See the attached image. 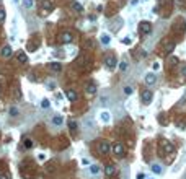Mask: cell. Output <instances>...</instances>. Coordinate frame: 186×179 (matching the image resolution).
<instances>
[{
  "label": "cell",
  "mask_w": 186,
  "mask_h": 179,
  "mask_svg": "<svg viewBox=\"0 0 186 179\" xmlns=\"http://www.w3.org/2000/svg\"><path fill=\"white\" fill-rule=\"evenodd\" d=\"M183 163H184V158H181V161H180V163H178V164H176V166L173 168V173L180 171V169H181V164H183Z\"/></svg>",
  "instance_id": "obj_29"
},
{
  "label": "cell",
  "mask_w": 186,
  "mask_h": 179,
  "mask_svg": "<svg viewBox=\"0 0 186 179\" xmlns=\"http://www.w3.org/2000/svg\"><path fill=\"white\" fill-rule=\"evenodd\" d=\"M105 64H106V67H108V69H116V67H118V62H116V59H114L113 55L105 57Z\"/></svg>",
  "instance_id": "obj_4"
},
{
  "label": "cell",
  "mask_w": 186,
  "mask_h": 179,
  "mask_svg": "<svg viewBox=\"0 0 186 179\" xmlns=\"http://www.w3.org/2000/svg\"><path fill=\"white\" fill-rule=\"evenodd\" d=\"M93 46H95V41H91V39H90V41H87V42H85V47H90V49H91Z\"/></svg>",
  "instance_id": "obj_33"
},
{
  "label": "cell",
  "mask_w": 186,
  "mask_h": 179,
  "mask_svg": "<svg viewBox=\"0 0 186 179\" xmlns=\"http://www.w3.org/2000/svg\"><path fill=\"white\" fill-rule=\"evenodd\" d=\"M16 59H18L20 62H28V55H26L23 51H20L18 54H16Z\"/></svg>",
  "instance_id": "obj_19"
},
{
  "label": "cell",
  "mask_w": 186,
  "mask_h": 179,
  "mask_svg": "<svg viewBox=\"0 0 186 179\" xmlns=\"http://www.w3.org/2000/svg\"><path fill=\"white\" fill-rule=\"evenodd\" d=\"M82 163H83V164H90V160H88V158H83Z\"/></svg>",
  "instance_id": "obj_37"
},
{
  "label": "cell",
  "mask_w": 186,
  "mask_h": 179,
  "mask_svg": "<svg viewBox=\"0 0 186 179\" xmlns=\"http://www.w3.org/2000/svg\"><path fill=\"white\" fill-rule=\"evenodd\" d=\"M100 41L103 42L105 46H108V44H109V41H111V38H109V34H106V33H103V34L100 36Z\"/></svg>",
  "instance_id": "obj_18"
},
{
  "label": "cell",
  "mask_w": 186,
  "mask_h": 179,
  "mask_svg": "<svg viewBox=\"0 0 186 179\" xmlns=\"http://www.w3.org/2000/svg\"><path fill=\"white\" fill-rule=\"evenodd\" d=\"M67 98H69V101H77L78 99V95H77V93H75L74 91V90H67Z\"/></svg>",
  "instance_id": "obj_13"
},
{
  "label": "cell",
  "mask_w": 186,
  "mask_h": 179,
  "mask_svg": "<svg viewBox=\"0 0 186 179\" xmlns=\"http://www.w3.org/2000/svg\"><path fill=\"white\" fill-rule=\"evenodd\" d=\"M152 171L155 173V174H160L163 169H162V164H158V163H153L152 164Z\"/></svg>",
  "instance_id": "obj_20"
},
{
  "label": "cell",
  "mask_w": 186,
  "mask_h": 179,
  "mask_svg": "<svg viewBox=\"0 0 186 179\" xmlns=\"http://www.w3.org/2000/svg\"><path fill=\"white\" fill-rule=\"evenodd\" d=\"M72 8H74L75 12H78V13H80V12H83V8H82V5H80L78 2H74V3H72Z\"/></svg>",
  "instance_id": "obj_25"
},
{
  "label": "cell",
  "mask_w": 186,
  "mask_h": 179,
  "mask_svg": "<svg viewBox=\"0 0 186 179\" xmlns=\"http://www.w3.org/2000/svg\"><path fill=\"white\" fill-rule=\"evenodd\" d=\"M181 73H183V77H186V65L181 67Z\"/></svg>",
  "instance_id": "obj_36"
},
{
  "label": "cell",
  "mask_w": 186,
  "mask_h": 179,
  "mask_svg": "<svg viewBox=\"0 0 186 179\" xmlns=\"http://www.w3.org/2000/svg\"><path fill=\"white\" fill-rule=\"evenodd\" d=\"M163 49H165V54H171V52H173V49H175V42L173 41H168Z\"/></svg>",
  "instance_id": "obj_14"
},
{
  "label": "cell",
  "mask_w": 186,
  "mask_h": 179,
  "mask_svg": "<svg viewBox=\"0 0 186 179\" xmlns=\"http://www.w3.org/2000/svg\"><path fill=\"white\" fill-rule=\"evenodd\" d=\"M72 39H74V36L72 33H69V31H64V33H60L59 34V41L62 44H69V42H72Z\"/></svg>",
  "instance_id": "obj_2"
},
{
  "label": "cell",
  "mask_w": 186,
  "mask_h": 179,
  "mask_svg": "<svg viewBox=\"0 0 186 179\" xmlns=\"http://www.w3.org/2000/svg\"><path fill=\"white\" fill-rule=\"evenodd\" d=\"M52 124H54L56 127H60V125L64 124V116H54V117H52Z\"/></svg>",
  "instance_id": "obj_11"
},
{
  "label": "cell",
  "mask_w": 186,
  "mask_h": 179,
  "mask_svg": "<svg viewBox=\"0 0 186 179\" xmlns=\"http://www.w3.org/2000/svg\"><path fill=\"white\" fill-rule=\"evenodd\" d=\"M8 114H10L12 117H16V116H18V109H16L15 106H12L10 109H8Z\"/></svg>",
  "instance_id": "obj_24"
},
{
  "label": "cell",
  "mask_w": 186,
  "mask_h": 179,
  "mask_svg": "<svg viewBox=\"0 0 186 179\" xmlns=\"http://www.w3.org/2000/svg\"><path fill=\"white\" fill-rule=\"evenodd\" d=\"M184 179H186V176H184Z\"/></svg>",
  "instance_id": "obj_43"
},
{
  "label": "cell",
  "mask_w": 186,
  "mask_h": 179,
  "mask_svg": "<svg viewBox=\"0 0 186 179\" xmlns=\"http://www.w3.org/2000/svg\"><path fill=\"white\" fill-rule=\"evenodd\" d=\"M162 147H163V150H165V153H173V151H175V147L171 145L170 142H167V140L162 143Z\"/></svg>",
  "instance_id": "obj_10"
},
{
  "label": "cell",
  "mask_w": 186,
  "mask_h": 179,
  "mask_svg": "<svg viewBox=\"0 0 186 179\" xmlns=\"http://www.w3.org/2000/svg\"><path fill=\"white\" fill-rule=\"evenodd\" d=\"M98 150H100V153L106 155V153H108L109 150H111V147H109V143H108V142H101V143H100V148H98Z\"/></svg>",
  "instance_id": "obj_9"
},
{
  "label": "cell",
  "mask_w": 186,
  "mask_h": 179,
  "mask_svg": "<svg viewBox=\"0 0 186 179\" xmlns=\"http://www.w3.org/2000/svg\"><path fill=\"white\" fill-rule=\"evenodd\" d=\"M41 7L44 8V10H47V12H52V10H54V3H52L51 0H43V2H41Z\"/></svg>",
  "instance_id": "obj_8"
},
{
  "label": "cell",
  "mask_w": 186,
  "mask_h": 179,
  "mask_svg": "<svg viewBox=\"0 0 186 179\" xmlns=\"http://www.w3.org/2000/svg\"><path fill=\"white\" fill-rule=\"evenodd\" d=\"M150 31H152V25H150L149 21H140L139 23V33L140 34L145 36V34H149Z\"/></svg>",
  "instance_id": "obj_1"
},
{
  "label": "cell",
  "mask_w": 186,
  "mask_h": 179,
  "mask_svg": "<svg viewBox=\"0 0 186 179\" xmlns=\"http://www.w3.org/2000/svg\"><path fill=\"white\" fill-rule=\"evenodd\" d=\"M0 179H10V176H2Z\"/></svg>",
  "instance_id": "obj_40"
},
{
  "label": "cell",
  "mask_w": 186,
  "mask_h": 179,
  "mask_svg": "<svg viewBox=\"0 0 186 179\" xmlns=\"http://www.w3.org/2000/svg\"><path fill=\"white\" fill-rule=\"evenodd\" d=\"M132 91H134V88H132L131 85L124 86V95H126V96H131V95H132Z\"/></svg>",
  "instance_id": "obj_23"
},
{
  "label": "cell",
  "mask_w": 186,
  "mask_h": 179,
  "mask_svg": "<svg viewBox=\"0 0 186 179\" xmlns=\"http://www.w3.org/2000/svg\"><path fill=\"white\" fill-rule=\"evenodd\" d=\"M121 42H122V44H127V46H129V44L132 42V39H131V38H124V39H121Z\"/></svg>",
  "instance_id": "obj_32"
},
{
  "label": "cell",
  "mask_w": 186,
  "mask_h": 179,
  "mask_svg": "<svg viewBox=\"0 0 186 179\" xmlns=\"http://www.w3.org/2000/svg\"><path fill=\"white\" fill-rule=\"evenodd\" d=\"M90 173L91 174H98L100 173V166H98V164H91V166H90Z\"/></svg>",
  "instance_id": "obj_26"
},
{
  "label": "cell",
  "mask_w": 186,
  "mask_h": 179,
  "mask_svg": "<svg viewBox=\"0 0 186 179\" xmlns=\"http://www.w3.org/2000/svg\"><path fill=\"white\" fill-rule=\"evenodd\" d=\"M23 7L25 8H33L34 7V0H23Z\"/></svg>",
  "instance_id": "obj_22"
},
{
  "label": "cell",
  "mask_w": 186,
  "mask_h": 179,
  "mask_svg": "<svg viewBox=\"0 0 186 179\" xmlns=\"http://www.w3.org/2000/svg\"><path fill=\"white\" fill-rule=\"evenodd\" d=\"M155 82H157V77H155V73H152V72L145 73V83H147V85H155Z\"/></svg>",
  "instance_id": "obj_7"
},
{
  "label": "cell",
  "mask_w": 186,
  "mask_h": 179,
  "mask_svg": "<svg viewBox=\"0 0 186 179\" xmlns=\"http://www.w3.org/2000/svg\"><path fill=\"white\" fill-rule=\"evenodd\" d=\"M152 91L150 90H145V91H142V103H145V104H149V103H152Z\"/></svg>",
  "instance_id": "obj_5"
},
{
  "label": "cell",
  "mask_w": 186,
  "mask_h": 179,
  "mask_svg": "<svg viewBox=\"0 0 186 179\" xmlns=\"http://www.w3.org/2000/svg\"><path fill=\"white\" fill-rule=\"evenodd\" d=\"M100 117H101V120H103V122H105V124H108V122H109V120H111V114H109V113H108V111H103V113H101V114H100Z\"/></svg>",
  "instance_id": "obj_15"
},
{
  "label": "cell",
  "mask_w": 186,
  "mask_h": 179,
  "mask_svg": "<svg viewBox=\"0 0 186 179\" xmlns=\"http://www.w3.org/2000/svg\"><path fill=\"white\" fill-rule=\"evenodd\" d=\"M12 54H13V49L10 46H3L2 51H0V55L5 57V59H7V57H12Z\"/></svg>",
  "instance_id": "obj_6"
},
{
  "label": "cell",
  "mask_w": 186,
  "mask_h": 179,
  "mask_svg": "<svg viewBox=\"0 0 186 179\" xmlns=\"http://www.w3.org/2000/svg\"><path fill=\"white\" fill-rule=\"evenodd\" d=\"M15 2H18V0H15Z\"/></svg>",
  "instance_id": "obj_42"
},
{
  "label": "cell",
  "mask_w": 186,
  "mask_h": 179,
  "mask_svg": "<svg viewBox=\"0 0 186 179\" xmlns=\"http://www.w3.org/2000/svg\"><path fill=\"white\" fill-rule=\"evenodd\" d=\"M170 62H171V64H176V62H178V59H176V57H171Z\"/></svg>",
  "instance_id": "obj_39"
},
{
  "label": "cell",
  "mask_w": 186,
  "mask_h": 179,
  "mask_svg": "<svg viewBox=\"0 0 186 179\" xmlns=\"http://www.w3.org/2000/svg\"><path fill=\"white\" fill-rule=\"evenodd\" d=\"M85 91L88 93V95H95V93H96V85H95V83H93V82H90V83H88V85H87V88H85Z\"/></svg>",
  "instance_id": "obj_12"
},
{
  "label": "cell",
  "mask_w": 186,
  "mask_h": 179,
  "mask_svg": "<svg viewBox=\"0 0 186 179\" xmlns=\"http://www.w3.org/2000/svg\"><path fill=\"white\" fill-rule=\"evenodd\" d=\"M147 179H153V177H147Z\"/></svg>",
  "instance_id": "obj_41"
},
{
  "label": "cell",
  "mask_w": 186,
  "mask_h": 179,
  "mask_svg": "<svg viewBox=\"0 0 186 179\" xmlns=\"http://www.w3.org/2000/svg\"><path fill=\"white\" fill-rule=\"evenodd\" d=\"M119 69H121L122 72H124V70H127V69H129V64H127V60H126V59H124V60H121V62H119Z\"/></svg>",
  "instance_id": "obj_21"
},
{
  "label": "cell",
  "mask_w": 186,
  "mask_h": 179,
  "mask_svg": "<svg viewBox=\"0 0 186 179\" xmlns=\"http://www.w3.org/2000/svg\"><path fill=\"white\" fill-rule=\"evenodd\" d=\"M137 179H145V174H142V173H139V174H137Z\"/></svg>",
  "instance_id": "obj_38"
},
{
  "label": "cell",
  "mask_w": 186,
  "mask_h": 179,
  "mask_svg": "<svg viewBox=\"0 0 186 179\" xmlns=\"http://www.w3.org/2000/svg\"><path fill=\"white\" fill-rule=\"evenodd\" d=\"M25 147H26V148H31V147H33V142H31V138H25Z\"/></svg>",
  "instance_id": "obj_30"
},
{
  "label": "cell",
  "mask_w": 186,
  "mask_h": 179,
  "mask_svg": "<svg viewBox=\"0 0 186 179\" xmlns=\"http://www.w3.org/2000/svg\"><path fill=\"white\" fill-rule=\"evenodd\" d=\"M49 67H51L52 72H60L62 70V64H59V62H51Z\"/></svg>",
  "instance_id": "obj_17"
},
{
  "label": "cell",
  "mask_w": 186,
  "mask_h": 179,
  "mask_svg": "<svg viewBox=\"0 0 186 179\" xmlns=\"http://www.w3.org/2000/svg\"><path fill=\"white\" fill-rule=\"evenodd\" d=\"M111 150H113V153L116 156H124V147H122V143H114Z\"/></svg>",
  "instance_id": "obj_3"
},
{
  "label": "cell",
  "mask_w": 186,
  "mask_h": 179,
  "mask_svg": "<svg viewBox=\"0 0 186 179\" xmlns=\"http://www.w3.org/2000/svg\"><path fill=\"white\" fill-rule=\"evenodd\" d=\"M69 127H70V130H72V132L77 130V124H75L74 120H70V122H69Z\"/></svg>",
  "instance_id": "obj_31"
},
{
  "label": "cell",
  "mask_w": 186,
  "mask_h": 179,
  "mask_svg": "<svg viewBox=\"0 0 186 179\" xmlns=\"http://www.w3.org/2000/svg\"><path fill=\"white\" fill-rule=\"evenodd\" d=\"M105 173H106V176H113V174L116 173V166H113V164H108V166L105 168Z\"/></svg>",
  "instance_id": "obj_16"
},
{
  "label": "cell",
  "mask_w": 186,
  "mask_h": 179,
  "mask_svg": "<svg viewBox=\"0 0 186 179\" xmlns=\"http://www.w3.org/2000/svg\"><path fill=\"white\" fill-rule=\"evenodd\" d=\"M38 160L39 161H44V160H46V155H44V153H39L38 155Z\"/></svg>",
  "instance_id": "obj_34"
},
{
  "label": "cell",
  "mask_w": 186,
  "mask_h": 179,
  "mask_svg": "<svg viewBox=\"0 0 186 179\" xmlns=\"http://www.w3.org/2000/svg\"><path fill=\"white\" fill-rule=\"evenodd\" d=\"M49 106H51V101L49 99H43L41 101V107H43V109H47Z\"/></svg>",
  "instance_id": "obj_27"
},
{
  "label": "cell",
  "mask_w": 186,
  "mask_h": 179,
  "mask_svg": "<svg viewBox=\"0 0 186 179\" xmlns=\"http://www.w3.org/2000/svg\"><path fill=\"white\" fill-rule=\"evenodd\" d=\"M78 65H80V67L85 65V59H83V57H80V59H78Z\"/></svg>",
  "instance_id": "obj_35"
},
{
  "label": "cell",
  "mask_w": 186,
  "mask_h": 179,
  "mask_svg": "<svg viewBox=\"0 0 186 179\" xmlns=\"http://www.w3.org/2000/svg\"><path fill=\"white\" fill-rule=\"evenodd\" d=\"M5 18H7L5 10H3V8H0V23H2V21H5Z\"/></svg>",
  "instance_id": "obj_28"
}]
</instances>
